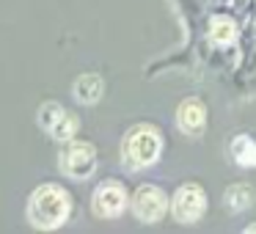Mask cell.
<instances>
[{
	"label": "cell",
	"instance_id": "cell-3",
	"mask_svg": "<svg viewBox=\"0 0 256 234\" xmlns=\"http://www.w3.org/2000/svg\"><path fill=\"white\" fill-rule=\"evenodd\" d=\"M58 166L69 179H88L96 168V149L88 140H66L58 154Z\"/></svg>",
	"mask_w": 256,
	"mask_h": 234
},
{
	"label": "cell",
	"instance_id": "cell-6",
	"mask_svg": "<svg viewBox=\"0 0 256 234\" xmlns=\"http://www.w3.org/2000/svg\"><path fill=\"white\" fill-rule=\"evenodd\" d=\"M130 204H132L135 218L144 220V223L160 220V218L166 215V210H168V198L162 196L160 188H154V184H140V188L132 193V201H130Z\"/></svg>",
	"mask_w": 256,
	"mask_h": 234
},
{
	"label": "cell",
	"instance_id": "cell-4",
	"mask_svg": "<svg viewBox=\"0 0 256 234\" xmlns=\"http://www.w3.org/2000/svg\"><path fill=\"white\" fill-rule=\"evenodd\" d=\"M36 118H39V127L58 140H69L78 132V116L64 110L58 102H44V105L39 108V116Z\"/></svg>",
	"mask_w": 256,
	"mask_h": 234
},
{
	"label": "cell",
	"instance_id": "cell-1",
	"mask_svg": "<svg viewBox=\"0 0 256 234\" xmlns=\"http://www.w3.org/2000/svg\"><path fill=\"white\" fill-rule=\"evenodd\" d=\"M72 212V198L61 184H42L28 201V220L36 228H58Z\"/></svg>",
	"mask_w": 256,
	"mask_h": 234
},
{
	"label": "cell",
	"instance_id": "cell-2",
	"mask_svg": "<svg viewBox=\"0 0 256 234\" xmlns=\"http://www.w3.org/2000/svg\"><path fill=\"white\" fill-rule=\"evenodd\" d=\"M160 152H162V135L154 127H149V124H138V127H132L124 135L122 160L130 171L154 166Z\"/></svg>",
	"mask_w": 256,
	"mask_h": 234
},
{
	"label": "cell",
	"instance_id": "cell-10",
	"mask_svg": "<svg viewBox=\"0 0 256 234\" xmlns=\"http://www.w3.org/2000/svg\"><path fill=\"white\" fill-rule=\"evenodd\" d=\"M223 204H226L228 212H242V210H248V206L254 204V188H250V184H242V182L232 184V188L223 193Z\"/></svg>",
	"mask_w": 256,
	"mask_h": 234
},
{
	"label": "cell",
	"instance_id": "cell-13",
	"mask_svg": "<svg viewBox=\"0 0 256 234\" xmlns=\"http://www.w3.org/2000/svg\"><path fill=\"white\" fill-rule=\"evenodd\" d=\"M250 232H256V223L254 226H245V234H250Z\"/></svg>",
	"mask_w": 256,
	"mask_h": 234
},
{
	"label": "cell",
	"instance_id": "cell-12",
	"mask_svg": "<svg viewBox=\"0 0 256 234\" xmlns=\"http://www.w3.org/2000/svg\"><path fill=\"white\" fill-rule=\"evenodd\" d=\"M210 34H212V39H215V42H228L234 36V25L228 22L226 17H215V20H212Z\"/></svg>",
	"mask_w": 256,
	"mask_h": 234
},
{
	"label": "cell",
	"instance_id": "cell-11",
	"mask_svg": "<svg viewBox=\"0 0 256 234\" xmlns=\"http://www.w3.org/2000/svg\"><path fill=\"white\" fill-rule=\"evenodd\" d=\"M232 157L242 168H256V140L250 135H237L232 140Z\"/></svg>",
	"mask_w": 256,
	"mask_h": 234
},
{
	"label": "cell",
	"instance_id": "cell-5",
	"mask_svg": "<svg viewBox=\"0 0 256 234\" xmlns=\"http://www.w3.org/2000/svg\"><path fill=\"white\" fill-rule=\"evenodd\" d=\"M206 210V196L198 184H182L171 198V212L179 223H193L204 215Z\"/></svg>",
	"mask_w": 256,
	"mask_h": 234
},
{
	"label": "cell",
	"instance_id": "cell-8",
	"mask_svg": "<svg viewBox=\"0 0 256 234\" xmlns=\"http://www.w3.org/2000/svg\"><path fill=\"white\" fill-rule=\"evenodd\" d=\"M176 124H179V130H182V132H188V135H201V132H204V127H206V110H204V105H201L198 100L182 102V105H179V110H176Z\"/></svg>",
	"mask_w": 256,
	"mask_h": 234
},
{
	"label": "cell",
	"instance_id": "cell-9",
	"mask_svg": "<svg viewBox=\"0 0 256 234\" xmlns=\"http://www.w3.org/2000/svg\"><path fill=\"white\" fill-rule=\"evenodd\" d=\"M72 94H74V100L83 102V105H94L102 96V78L100 74H80L72 86Z\"/></svg>",
	"mask_w": 256,
	"mask_h": 234
},
{
	"label": "cell",
	"instance_id": "cell-7",
	"mask_svg": "<svg viewBox=\"0 0 256 234\" xmlns=\"http://www.w3.org/2000/svg\"><path fill=\"white\" fill-rule=\"evenodd\" d=\"M91 206H94V212L100 218H116V215H122L124 206H127V193H124V188L118 182L108 179V182H102L100 188H96Z\"/></svg>",
	"mask_w": 256,
	"mask_h": 234
}]
</instances>
